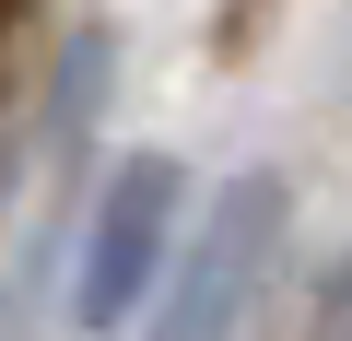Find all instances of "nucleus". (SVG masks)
<instances>
[{
	"mask_svg": "<svg viewBox=\"0 0 352 341\" xmlns=\"http://www.w3.org/2000/svg\"><path fill=\"white\" fill-rule=\"evenodd\" d=\"M282 247H294V189L258 165V177H235V189L212 200V224L188 236V259H176L164 306L141 318V341H247Z\"/></svg>",
	"mask_w": 352,
	"mask_h": 341,
	"instance_id": "nucleus-1",
	"label": "nucleus"
},
{
	"mask_svg": "<svg viewBox=\"0 0 352 341\" xmlns=\"http://www.w3.org/2000/svg\"><path fill=\"white\" fill-rule=\"evenodd\" d=\"M176 212H188V177H176V153H129L118 177L94 189L82 271H71V318H82V329L141 318V294H153V282H164V259H176Z\"/></svg>",
	"mask_w": 352,
	"mask_h": 341,
	"instance_id": "nucleus-2",
	"label": "nucleus"
},
{
	"mask_svg": "<svg viewBox=\"0 0 352 341\" xmlns=\"http://www.w3.org/2000/svg\"><path fill=\"white\" fill-rule=\"evenodd\" d=\"M305 341H352V259H340V282L317 294V329H305Z\"/></svg>",
	"mask_w": 352,
	"mask_h": 341,
	"instance_id": "nucleus-3",
	"label": "nucleus"
}]
</instances>
